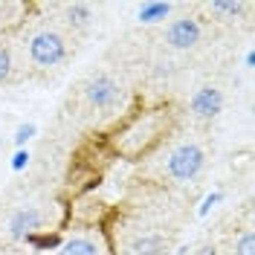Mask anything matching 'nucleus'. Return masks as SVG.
I'll use <instances>...</instances> for the list:
<instances>
[{
    "label": "nucleus",
    "instance_id": "1",
    "mask_svg": "<svg viewBox=\"0 0 255 255\" xmlns=\"http://www.w3.org/2000/svg\"><path fill=\"white\" fill-rule=\"evenodd\" d=\"M171 122L168 108H154V111H139L133 116H128L122 125L113 130L111 136V148L113 154L125 159H139L145 157L154 145L165 136Z\"/></svg>",
    "mask_w": 255,
    "mask_h": 255
},
{
    "label": "nucleus",
    "instance_id": "2",
    "mask_svg": "<svg viewBox=\"0 0 255 255\" xmlns=\"http://www.w3.org/2000/svg\"><path fill=\"white\" fill-rule=\"evenodd\" d=\"M206 168V151L197 142H180L168 151L162 162V177L171 183H191Z\"/></svg>",
    "mask_w": 255,
    "mask_h": 255
},
{
    "label": "nucleus",
    "instance_id": "3",
    "mask_svg": "<svg viewBox=\"0 0 255 255\" xmlns=\"http://www.w3.org/2000/svg\"><path fill=\"white\" fill-rule=\"evenodd\" d=\"M67 52H70L67 38H64L58 29H52V26L35 29L29 35V41H26V55H29L32 67H38V70H52V67H58V64L67 58Z\"/></svg>",
    "mask_w": 255,
    "mask_h": 255
},
{
    "label": "nucleus",
    "instance_id": "4",
    "mask_svg": "<svg viewBox=\"0 0 255 255\" xmlns=\"http://www.w3.org/2000/svg\"><path fill=\"white\" fill-rule=\"evenodd\" d=\"M84 99L90 105V111H99V113H113L119 105H122V84L108 76V73H96L90 79L84 81Z\"/></svg>",
    "mask_w": 255,
    "mask_h": 255
},
{
    "label": "nucleus",
    "instance_id": "5",
    "mask_svg": "<svg viewBox=\"0 0 255 255\" xmlns=\"http://www.w3.org/2000/svg\"><path fill=\"white\" fill-rule=\"evenodd\" d=\"M200 38H203V26L191 15H180L165 26V44L171 49H194Z\"/></svg>",
    "mask_w": 255,
    "mask_h": 255
},
{
    "label": "nucleus",
    "instance_id": "6",
    "mask_svg": "<svg viewBox=\"0 0 255 255\" xmlns=\"http://www.w3.org/2000/svg\"><path fill=\"white\" fill-rule=\"evenodd\" d=\"M189 111H191V116L200 119V122H215L223 113V90L215 87V84L197 87L194 96H191V102H189Z\"/></svg>",
    "mask_w": 255,
    "mask_h": 255
},
{
    "label": "nucleus",
    "instance_id": "7",
    "mask_svg": "<svg viewBox=\"0 0 255 255\" xmlns=\"http://www.w3.org/2000/svg\"><path fill=\"white\" fill-rule=\"evenodd\" d=\"M44 226H47V215L35 206H26V209H15L9 215L6 232H9V238H15V241H26L35 232H44Z\"/></svg>",
    "mask_w": 255,
    "mask_h": 255
},
{
    "label": "nucleus",
    "instance_id": "8",
    "mask_svg": "<svg viewBox=\"0 0 255 255\" xmlns=\"http://www.w3.org/2000/svg\"><path fill=\"white\" fill-rule=\"evenodd\" d=\"M32 9L35 6L26 3V0H0V35L17 32L26 23V17H29Z\"/></svg>",
    "mask_w": 255,
    "mask_h": 255
},
{
    "label": "nucleus",
    "instance_id": "9",
    "mask_svg": "<svg viewBox=\"0 0 255 255\" xmlns=\"http://www.w3.org/2000/svg\"><path fill=\"white\" fill-rule=\"evenodd\" d=\"M64 23L70 26V29H90V23H93V6L90 3H67L64 6Z\"/></svg>",
    "mask_w": 255,
    "mask_h": 255
},
{
    "label": "nucleus",
    "instance_id": "10",
    "mask_svg": "<svg viewBox=\"0 0 255 255\" xmlns=\"http://www.w3.org/2000/svg\"><path fill=\"white\" fill-rule=\"evenodd\" d=\"M174 12V3H162V0H148V3H142L139 9H136V20L139 23H162L165 17Z\"/></svg>",
    "mask_w": 255,
    "mask_h": 255
},
{
    "label": "nucleus",
    "instance_id": "11",
    "mask_svg": "<svg viewBox=\"0 0 255 255\" xmlns=\"http://www.w3.org/2000/svg\"><path fill=\"white\" fill-rule=\"evenodd\" d=\"M58 255H99V244L93 235H73L61 241V247L55 250Z\"/></svg>",
    "mask_w": 255,
    "mask_h": 255
},
{
    "label": "nucleus",
    "instance_id": "12",
    "mask_svg": "<svg viewBox=\"0 0 255 255\" xmlns=\"http://www.w3.org/2000/svg\"><path fill=\"white\" fill-rule=\"evenodd\" d=\"M209 12L218 15L221 20H238L250 12V3H244V0H215V3H209Z\"/></svg>",
    "mask_w": 255,
    "mask_h": 255
},
{
    "label": "nucleus",
    "instance_id": "13",
    "mask_svg": "<svg viewBox=\"0 0 255 255\" xmlns=\"http://www.w3.org/2000/svg\"><path fill=\"white\" fill-rule=\"evenodd\" d=\"M130 253L133 255H162L165 253V238L157 235V232H145L139 238H133Z\"/></svg>",
    "mask_w": 255,
    "mask_h": 255
},
{
    "label": "nucleus",
    "instance_id": "14",
    "mask_svg": "<svg viewBox=\"0 0 255 255\" xmlns=\"http://www.w3.org/2000/svg\"><path fill=\"white\" fill-rule=\"evenodd\" d=\"M23 244H26L29 250H35V253H55V250L61 247V235H58V232H49V229H44V232H35V235H29Z\"/></svg>",
    "mask_w": 255,
    "mask_h": 255
},
{
    "label": "nucleus",
    "instance_id": "15",
    "mask_svg": "<svg viewBox=\"0 0 255 255\" xmlns=\"http://www.w3.org/2000/svg\"><path fill=\"white\" fill-rule=\"evenodd\" d=\"M232 255H255V235L244 229L238 238L232 241Z\"/></svg>",
    "mask_w": 255,
    "mask_h": 255
},
{
    "label": "nucleus",
    "instance_id": "16",
    "mask_svg": "<svg viewBox=\"0 0 255 255\" xmlns=\"http://www.w3.org/2000/svg\"><path fill=\"white\" fill-rule=\"evenodd\" d=\"M35 133H38V125H35V122H23V125L15 128V133H12V142H15L17 148H26V142H29Z\"/></svg>",
    "mask_w": 255,
    "mask_h": 255
},
{
    "label": "nucleus",
    "instance_id": "17",
    "mask_svg": "<svg viewBox=\"0 0 255 255\" xmlns=\"http://www.w3.org/2000/svg\"><path fill=\"white\" fill-rule=\"evenodd\" d=\"M12 73H15V64H12V52L0 47V84L12 81Z\"/></svg>",
    "mask_w": 255,
    "mask_h": 255
},
{
    "label": "nucleus",
    "instance_id": "18",
    "mask_svg": "<svg viewBox=\"0 0 255 255\" xmlns=\"http://www.w3.org/2000/svg\"><path fill=\"white\" fill-rule=\"evenodd\" d=\"M221 200H223V191H221V189L209 191L206 197H203V203H200V209H197V215H200V218H206V215L212 212V209H218V206H221Z\"/></svg>",
    "mask_w": 255,
    "mask_h": 255
},
{
    "label": "nucleus",
    "instance_id": "19",
    "mask_svg": "<svg viewBox=\"0 0 255 255\" xmlns=\"http://www.w3.org/2000/svg\"><path fill=\"white\" fill-rule=\"evenodd\" d=\"M9 165H12V171H23L29 165V151L26 148H17L15 154H12V162Z\"/></svg>",
    "mask_w": 255,
    "mask_h": 255
},
{
    "label": "nucleus",
    "instance_id": "20",
    "mask_svg": "<svg viewBox=\"0 0 255 255\" xmlns=\"http://www.w3.org/2000/svg\"><path fill=\"white\" fill-rule=\"evenodd\" d=\"M194 255H218V250H215L212 244H206V247H200V250H197Z\"/></svg>",
    "mask_w": 255,
    "mask_h": 255
}]
</instances>
